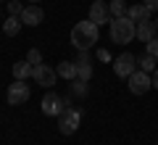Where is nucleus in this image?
I'll return each mask as SVG.
<instances>
[{"instance_id": "obj_1", "label": "nucleus", "mask_w": 158, "mask_h": 145, "mask_svg": "<svg viewBox=\"0 0 158 145\" xmlns=\"http://www.w3.org/2000/svg\"><path fill=\"white\" fill-rule=\"evenodd\" d=\"M98 37H100V27L95 21H90V19L74 24V29H71V45L77 50H90V48H95Z\"/></svg>"}, {"instance_id": "obj_2", "label": "nucleus", "mask_w": 158, "mask_h": 145, "mask_svg": "<svg viewBox=\"0 0 158 145\" xmlns=\"http://www.w3.org/2000/svg\"><path fill=\"white\" fill-rule=\"evenodd\" d=\"M137 37V24L129 16H118L111 21V42L116 45H127Z\"/></svg>"}, {"instance_id": "obj_3", "label": "nucleus", "mask_w": 158, "mask_h": 145, "mask_svg": "<svg viewBox=\"0 0 158 145\" xmlns=\"http://www.w3.org/2000/svg\"><path fill=\"white\" fill-rule=\"evenodd\" d=\"M40 108H42L45 116H61V113L69 108V100L61 98L58 92H48L45 98H42V103H40Z\"/></svg>"}, {"instance_id": "obj_4", "label": "nucleus", "mask_w": 158, "mask_h": 145, "mask_svg": "<svg viewBox=\"0 0 158 145\" xmlns=\"http://www.w3.org/2000/svg\"><path fill=\"white\" fill-rule=\"evenodd\" d=\"M79 122H82V113L77 108H66L58 116V129H61V134H74L79 129Z\"/></svg>"}, {"instance_id": "obj_5", "label": "nucleus", "mask_w": 158, "mask_h": 145, "mask_svg": "<svg viewBox=\"0 0 158 145\" xmlns=\"http://www.w3.org/2000/svg\"><path fill=\"white\" fill-rule=\"evenodd\" d=\"M6 100H8V106H21V103L29 100V87H27V82H24V79H16V82L8 87Z\"/></svg>"}, {"instance_id": "obj_6", "label": "nucleus", "mask_w": 158, "mask_h": 145, "mask_svg": "<svg viewBox=\"0 0 158 145\" xmlns=\"http://www.w3.org/2000/svg\"><path fill=\"white\" fill-rule=\"evenodd\" d=\"M113 71H116V77H127L129 79L132 74L137 71V58L132 56V53H121V56L113 61Z\"/></svg>"}, {"instance_id": "obj_7", "label": "nucleus", "mask_w": 158, "mask_h": 145, "mask_svg": "<svg viewBox=\"0 0 158 145\" xmlns=\"http://www.w3.org/2000/svg\"><path fill=\"white\" fill-rule=\"evenodd\" d=\"M32 79L37 84H42V87H53L56 84V79H58V71L56 69H50L48 63H40V66H34V71H32Z\"/></svg>"}, {"instance_id": "obj_8", "label": "nucleus", "mask_w": 158, "mask_h": 145, "mask_svg": "<svg viewBox=\"0 0 158 145\" xmlns=\"http://www.w3.org/2000/svg\"><path fill=\"white\" fill-rule=\"evenodd\" d=\"M150 87H153V79H150V74L142 71V69H140V71H135V74L129 77V90H132L135 95H145Z\"/></svg>"}, {"instance_id": "obj_9", "label": "nucleus", "mask_w": 158, "mask_h": 145, "mask_svg": "<svg viewBox=\"0 0 158 145\" xmlns=\"http://www.w3.org/2000/svg\"><path fill=\"white\" fill-rule=\"evenodd\" d=\"M90 21H95L98 27L100 24H111V8H108L106 0H95L90 6Z\"/></svg>"}, {"instance_id": "obj_10", "label": "nucleus", "mask_w": 158, "mask_h": 145, "mask_svg": "<svg viewBox=\"0 0 158 145\" xmlns=\"http://www.w3.org/2000/svg\"><path fill=\"white\" fill-rule=\"evenodd\" d=\"M74 63H77V79H85V82H90V77H92V63H90L87 50H79V58H77Z\"/></svg>"}, {"instance_id": "obj_11", "label": "nucleus", "mask_w": 158, "mask_h": 145, "mask_svg": "<svg viewBox=\"0 0 158 145\" xmlns=\"http://www.w3.org/2000/svg\"><path fill=\"white\" fill-rule=\"evenodd\" d=\"M19 19H21L27 27H37V24H42V19H45V11H42L40 6H27Z\"/></svg>"}, {"instance_id": "obj_12", "label": "nucleus", "mask_w": 158, "mask_h": 145, "mask_svg": "<svg viewBox=\"0 0 158 145\" xmlns=\"http://www.w3.org/2000/svg\"><path fill=\"white\" fill-rule=\"evenodd\" d=\"M127 16H129L135 24H142V21H150L153 11L145 6V3H137V6H129V8H127Z\"/></svg>"}, {"instance_id": "obj_13", "label": "nucleus", "mask_w": 158, "mask_h": 145, "mask_svg": "<svg viewBox=\"0 0 158 145\" xmlns=\"http://www.w3.org/2000/svg\"><path fill=\"white\" fill-rule=\"evenodd\" d=\"M156 24L153 21H142V24H137V37L142 40V42H150L153 37H156Z\"/></svg>"}, {"instance_id": "obj_14", "label": "nucleus", "mask_w": 158, "mask_h": 145, "mask_svg": "<svg viewBox=\"0 0 158 145\" xmlns=\"http://www.w3.org/2000/svg\"><path fill=\"white\" fill-rule=\"evenodd\" d=\"M21 27H24V21L19 16H8L6 21H3V32H6L8 37H16V34L21 32Z\"/></svg>"}, {"instance_id": "obj_15", "label": "nucleus", "mask_w": 158, "mask_h": 145, "mask_svg": "<svg viewBox=\"0 0 158 145\" xmlns=\"http://www.w3.org/2000/svg\"><path fill=\"white\" fill-rule=\"evenodd\" d=\"M32 71H34V66L29 61H19V63H13V79H24L27 82L29 77H32Z\"/></svg>"}, {"instance_id": "obj_16", "label": "nucleus", "mask_w": 158, "mask_h": 145, "mask_svg": "<svg viewBox=\"0 0 158 145\" xmlns=\"http://www.w3.org/2000/svg\"><path fill=\"white\" fill-rule=\"evenodd\" d=\"M56 71H58V77H66V79L74 82V79H77V63H74V61H61Z\"/></svg>"}, {"instance_id": "obj_17", "label": "nucleus", "mask_w": 158, "mask_h": 145, "mask_svg": "<svg viewBox=\"0 0 158 145\" xmlns=\"http://www.w3.org/2000/svg\"><path fill=\"white\" fill-rule=\"evenodd\" d=\"M156 63H158V58L148 56V53H145L142 58H137V66H140L142 71H148V74H150V71H156Z\"/></svg>"}, {"instance_id": "obj_18", "label": "nucleus", "mask_w": 158, "mask_h": 145, "mask_svg": "<svg viewBox=\"0 0 158 145\" xmlns=\"http://www.w3.org/2000/svg\"><path fill=\"white\" fill-rule=\"evenodd\" d=\"M108 8H111V16L118 19V16H127V8H129V6H127L124 0H111V6H108Z\"/></svg>"}, {"instance_id": "obj_19", "label": "nucleus", "mask_w": 158, "mask_h": 145, "mask_svg": "<svg viewBox=\"0 0 158 145\" xmlns=\"http://www.w3.org/2000/svg\"><path fill=\"white\" fill-rule=\"evenodd\" d=\"M24 8H27V6H21L19 0H8V11H11V16H21Z\"/></svg>"}, {"instance_id": "obj_20", "label": "nucleus", "mask_w": 158, "mask_h": 145, "mask_svg": "<svg viewBox=\"0 0 158 145\" xmlns=\"http://www.w3.org/2000/svg\"><path fill=\"white\" fill-rule=\"evenodd\" d=\"M27 61L32 63V66H40V63H42V56H40V50H37V48L27 53Z\"/></svg>"}, {"instance_id": "obj_21", "label": "nucleus", "mask_w": 158, "mask_h": 145, "mask_svg": "<svg viewBox=\"0 0 158 145\" xmlns=\"http://www.w3.org/2000/svg\"><path fill=\"white\" fill-rule=\"evenodd\" d=\"M74 92L82 98V95H87V82L85 79H74Z\"/></svg>"}, {"instance_id": "obj_22", "label": "nucleus", "mask_w": 158, "mask_h": 145, "mask_svg": "<svg viewBox=\"0 0 158 145\" xmlns=\"http://www.w3.org/2000/svg\"><path fill=\"white\" fill-rule=\"evenodd\" d=\"M145 50H148V56L158 58V40H156V37H153L150 42H145Z\"/></svg>"}, {"instance_id": "obj_23", "label": "nucleus", "mask_w": 158, "mask_h": 145, "mask_svg": "<svg viewBox=\"0 0 158 145\" xmlns=\"http://www.w3.org/2000/svg\"><path fill=\"white\" fill-rule=\"evenodd\" d=\"M145 6L150 8V11H158V0H145Z\"/></svg>"}, {"instance_id": "obj_24", "label": "nucleus", "mask_w": 158, "mask_h": 145, "mask_svg": "<svg viewBox=\"0 0 158 145\" xmlns=\"http://www.w3.org/2000/svg\"><path fill=\"white\" fill-rule=\"evenodd\" d=\"M153 87L158 90V69H156V71H153Z\"/></svg>"}, {"instance_id": "obj_25", "label": "nucleus", "mask_w": 158, "mask_h": 145, "mask_svg": "<svg viewBox=\"0 0 158 145\" xmlns=\"http://www.w3.org/2000/svg\"><path fill=\"white\" fill-rule=\"evenodd\" d=\"M156 32H158V19H156Z\"/></svg>"}, {"instance_id": "obj_26", "label": "nucleus", "mask_w": 158, "mask_h": 145, "mask_svg": "<svg viewBox=\"0 0 158 145\" xmlns=\"http://www.w3.org/2000/svg\"><path fill=\"white\" fill-rule=\"evenodd\" d=\"M34 3H40V0H34Z\"/></svg>"}]
</instances>
